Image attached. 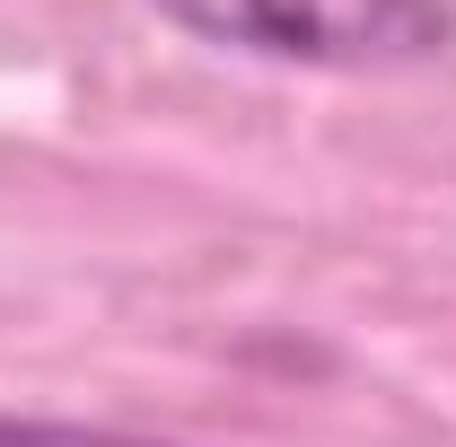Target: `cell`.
<instances>
[{
  "mask_svg": "<svg viewBox=\"0 0 456 447\" xmlns=\"http://www.w3.org/2000/svg\"><path fill=\"white\" fill-rule=\"evenodd\" d=\"M159 18L298 70H421L456 53V0H159Z\"/></svg>",
  "mask_w": 456,
  "mask_h": 447,
  "instance_id": "cell-1",
  "label": "cell"
},
{
  "mask_svg": "<svg viewBox=\"0 0 456 447\" xmlns=\"http://www.w3.org/2000/svg\"><path fill=\"white\" fill-rule=\"evenodd\" d=\"M0 447H167V439L106 430V421H45V412H0Z\"/></svg>",
  "mask_w": 456,
  "mask_h": 447,
  "instance_id": "cell-2",
  "label": "cell"
}]
</instances>
